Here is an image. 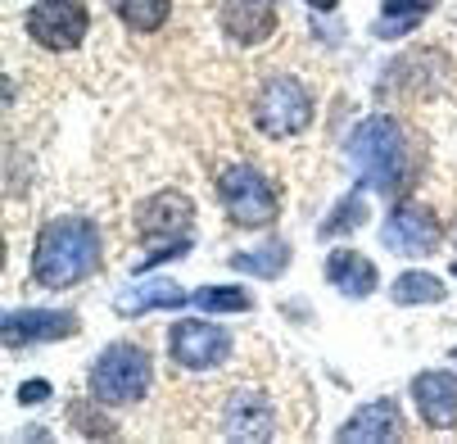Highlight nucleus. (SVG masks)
<instances>
[{
    "label": "nucleus",
    "mask_w": 457,
    "mask_h": 444,
    "mask_svg": "<svg viewBox=\"0 0 457 444\" xmlns=\"http://www.w3.org/2000/svg\"><path fill=\"white\" fill-rule=\"evenodd\" d=\"M104 259V240L100 227L91 218H54L41 227L37 249H32V281H41L46 290H69L82 277H91Z\"/></svg>",
    "instance_id": "nucleus-1"
},
{
    "label": "nucleus",
    "mask_w": 457,
    "mask_h": 444,
    "mask_svg": "<svg viewBox=\"0 0 457 444\" xmlns=\"http://www.w3.org/2000/svg\"><path fill=\"white\" fill-rule=\"evenodd\" d=\"M349 155H353L367 190H380V196H395L399 190L408 159H403V132L395 118H385V113L362 118L349 137Z\"/></svg>",
    "instance_id": "nucleus-2"
},
{
    "label": "nucleus",
    "mask_w": 457,
    "mask_h": 444,
    "mask_svg": "<svg viewBox=\"0 0 457 444\" xmlns=\"http://www.w3.org/2000/svg\"><path fill=\"white\" fill-rule=\"evenodd\" d=\"M150 390V354L141 345H109L91 363V399L109 408H127Z\"/></svg>",
    "instance_id": "nucleus-3"
},
{
    "label": "nucleus",
    "mask_w": 457,
    "mask_h": 444,
    "mask_svg": "<svg viewBox=\"0 0 457 444\" xmlns=\"http://www.w3.org/2000/svg\"><path fill=\"white\" fill-rule=\"evenodd\" d=\"M218 200H222V209L236 227H268L281 214L277 186L253 163H236V168L218 172Z\"/></svg>",
    "instance_id": "nucleus-4"
},
{
    "label": "nucleus",
    "mask_w": 457,
    "mask_h": 444,
    "mask_svg": "<svg viewBox=\"0 0 457 444\" xmlns=\"http://www.w3.org/2000/svg\"><path fill=\"white\" fill-rule=\"evenodd\" d=\"M253 122L263 137H299L312 122V96L299 78H272L253 100Z\"/></svg>",
    "instance_id": "nucleus-5"
},
{
    "label": "nucleus",
    "mask_w": 457,
    "mask_h": 444,
    "mask_svg": "<svg viewBox=\"0 0 457 444\" xmlns=\"http://www.w3.org/2000/svg\"><path fill=\"white\" fill-rule=\"evenodd\" d=\"M87 5L82 0H37L28 10V37L46 50H73L87 37Z\"/></svg>",
    "instance_id": "nucleus-6"
},
{
    "label": "nucleus",
    "mask_w": 457,
    "mask_h": 444,
    "mask_svg": "<svg viewBox=\"0 0 457 444\" xmlns=\"http://www.w3.org/2000/svg\"><path fill=\"white\" fill-rule=\"evenodd\" d=\"M380 245L389 254H403V259H426V254L439 245V222L421 205H399L380 227Z\"/></svg>",
    "instance_id": "nucleus-7"
},
{
    "label": "nucleus",
    "mask_w": 457,
    "mask_h": 444,
    "mask_svg": "<svg viewBox=\"0 0 457 444\" xmlns=\"http://www.w3.org/2000/svg\"><path fill=\"white\" fill-rule=\"evenodd\" d=\"M168 354H172V363H181L190 372H204V367L227 363L231 336L222 327H213V323H177L168 331Z\"/></svg>",
    "instance_id": "nucleus-8"
},
{
    "label": "nucleus",
    "mask_w": 457,
    "mask_h": 444,
    "mask_svg": "<svg viewBox=\"0 0 457 444\" xmlns=\"http://www.w3.org/2000/svg\"><path fill=\"white\" fill-rule=\"evenodd\" d=\"M78 317L73 313H54V308H14L5 313L0 323V336H5L10 349H23V345H37V340H69L78 336Z\"/></svg>",
    "instance_id": "nucleus-9"
},
{
    "label": "nucleus",
    "mask_w": 457,
    "mask_h": 444,
    "mask_svg": "<svg viewBox=\"0 0 457 444\" xmlns=\"http://www.w3.org/2000/svg\"><path fill=\"white\" fill-rule=\"evenodd\" d=\"M222 431L231 440H268L277 431V408L258 386H236L222 408Z\"/></svg>",
    "instance_id": "nucleus-10"
},
{
    "label": "nucleus",
    "mask_w": 457,
    "mask_h": 444,
    "mask_svg": "<svg viewBox=\"0 0 457 444\" xmlns=\"http://www.w3.org/2000/svg\"><path fill=\"white\" fill-rule=\"evenodd\" d=\"M412 404H417L426 426H439V431L457 426V376L444 372V367L421 372L412 381Z\"/></svg>",
    "instance_id": "nucleus-11"
},
{
    "label": "nucleus",
    "mask_w": 457,
    "mask_h": 444,
    "mask_svg": "<svg viewBox=\"0 0 457 444\" xmlns=\"http://www.w3.org/2000/svg\"><path fill=\"white\" fill-rule=\"evenodd\" d=\"M277 5L272 0H227L222 5V32L236 46H263L277 32Z\"/></svg>",
    "instance_id": "nucleus-12"
},
{
    "label": "nucleus",
    "mask_w": 457,
    "mask_h": 444,
    "mask_svg": "<svg viewBox=\"0 0 457 444\" xmlns=\"http://www.w3.org/2000/svg\"><path fill=\"white\" fill-rule=\"evenodd\" d=\"M137 222H141L145 236H163V240H172V236H181V231L195 222V205L181 196V190H159L154 200L141 205Z\"/></svg>",
    "instance_id": "nucleus-13"
},
{
    "label": "nucleus",
    "mask_w": 457,
    "mask_h": 444,
    "mask_svg": "<svg viewBox=\"0 0 457 444\" xmlns=\"http://www.w3.org/2000/svg\"><path fill=\"white\" fill-rule=\"evenodd\" d=\"M326 281H331L340 295H349V299H367L380 286L376 264L367 259V254H358V249H336L331 259H326Z\"/></svg>",
    "instance_id": "nucleus-14"
},
{
    "label": "nucleus",
    "mask_w": 457,
    "mask_h": 444,
    "mask_svg": "<svg viewBox=\"0 0 457 444\" xmlns=\"http://www.w3.org/2000/svg\"><path fill=\"white\" fill-rule=\"evenodd\" d=\"M190 295L177 286V281H168V277H150V281H141V286H132V290H122L118 299H113V308L122 313V317H141V313H154V308H181Z\"/></svg>",
    "instance_id": "nucleus-15"
},
{
    "label": "nucleus",
    "mask_w": 457,
    "mask_h": 444,
    "mask_svg": "<svg viewBox=\"0 0 457 444\" xmlns=\"http://www.w3.org/2000/svg\"><path fill=\"white\" fill-rule=\"evenodd\" d=\"M399 435V404L395 399H376V404H362L345 426H340V440H395Z\"/></svg>",
    "instance_id": "nucleus-16"
},
{
    "label": "nucleus",
    "mask_w": 457,
    "mask_h": 444,
    "mask_svg": "<svg viewBox=\"0 0 457 444\" xmlns=\"http://www.w3.org/2000/svg\"><path fill=\"white\" fill-rule=\"evenodd\" d=\"M439 5V0H385L380 10V23H376V37L380 41H395V37H408L430 10Z\"/></svg>",
    "instance_id": "nucleus-17"
},
{
    "label": "nucleus",
    "mask_w": 457,
    "mask_h": 444,
    "mask_svg": "<svg viewBox=\"0 0 457 444\" xmlns=\"http://www.w3.org/2000/svg\"><path fill=\"white\" fill-rule=\"evenodd\" d=\"M290 264V245L286 240H268L263 249H245V254H231V268L236 272H249V277H281Z\"/></svg>",
    "instance_id": "nucleus-18"
},
{
    "label": "nucleus",
    "mask_w": 457,
    "mask_h": 444,
    "mask_svg": "<svg viewBox=\"0 0 457 444\" xmlns=\"http://www.w3.org/2000/svg\"><path fill=\"white\" fill-rule=\"evenodd\" d=\"M109 5L127 28H137V32H154L172 14V0H109Z\"/></svg>",
    "instance_id": "nucleus-19"
},
{
    "label": "nucleus",
    "mask_w": 457,
    "mask_h": 444,
    "mask_svg": "<svg viewBox=\"0 0 457 444\" xmlns=\"http://www.w3.org/2000/svg\"><path fill=\"white\" fill-rule=\"evenodd\" d=\"M395 304H439L444 299V281L439 277H430V272H403L399 281H395Z\"/></svg>",
    "instance_id": "nucleus-20"
},
{
    "label": "nucleus",
    "mask_w": 457,
    "mask_h": 444,
    "mask_svg": "<svg viewBox=\"0 0 457 444\" xmlns=\"http://www.w3.org/2000/svg\"><path fill=\"white\" fill-rule=\"evenodd\" d=\"M190 299L204 313H249V304H253L245 286H200Z\"/></svg>",
    "instance_id": "nucleus-21"
},
{
    "label": "nucleus",
    "mask_w": 457,
    "mask_h": 444,
    "mask_svg": "<svg viewBox=\"0 0 457 444\" xmlns=\"http://www.w3.org/2000/svg\"><path fill=\"white\" fill-rule=\"evenodd\" d=\"M362 218H367V205H362V190H349V196L340 200V209L321 222V236H345V231H353V227H362Z\"/></svg>",
    "instance_id": "nucleus-22"
},
{
    "label": "nucleus",
    "mask_w": 457,
    "mask_h": 444,
    "mask_svg": "<svg viewBox=\"0 0 457 444\" xmlns=\"http://www.w3.org/2000/svg\"><path fill=\"white\" fill-rule=\"evenodd\" d=\"M69 417H73V422H78V426H82L87 435H113V426H109V422L100 426V422H96V417L87 413V404H73V408H69Z\"/></svg>",
    "instance_id": "nucleus-23"
},
{
    "label": "nucleus",
    "mask_w": 457,
    "mask_h": 444,
    "mask_svg": "<svg viewBox=\"0 0 457 444\" xmlns=\"http://www.w3.org/2000/svg\"><path fill=\"white\" fill-rule=\"evenodd\" d=\"M46 395H50V386H46V381H28V386L19 390V399H23V404H41Z\"/></svg>",
    "instance_id": "nucleus-24"
},
{
    "label": "nucleus",
    "mask_w": 457,
    "mask_h": 444,
    "mask_svg": "<svg viewBox=\"0 0 457 444\" xmlns=\"http://www.w3.org/2000/svg\"><path fill=\"white\" fill-rule=\"evenodd\" d=\"M308 5H312V10H336L340 0H308Z\"/></svg>",
    "instance_id": "nucleus-25"
},
{
    "label": "nucleus",
    "mask_w": 457,
    "mask_h": 444,
    "mask_svg": "<svg viewBox=\"0 0 457 444\" xmlns=\"http://www.w3.org/2000/svg\"><path fill=\"white\" fill-rule=\"evenodd\" d=\"M453 277H457V264H453Z\"/></svg>",
    "instance_id": "nucleus-26"
}]
</instances>
